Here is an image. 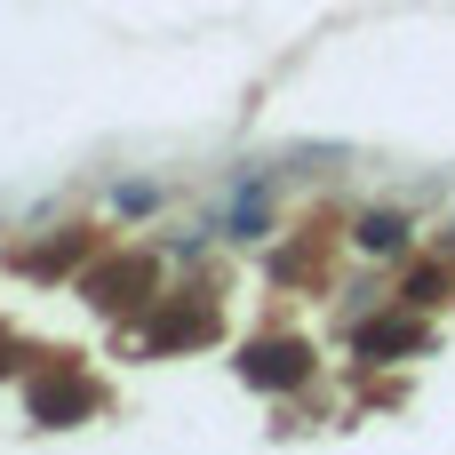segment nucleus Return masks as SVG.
<instances>
[{"label": "nucleus", "instance_id": "nucleus-2", "mask_svg": "<svg viewBox=\"0 0 455 455\" xmlns=\"http://www.w3.org/2000/svg\"><path fill=\"white\" fill-rule=\"evenodd\" d=\"M360 248H368V256H400V248H408V224H400V216H360Z\"/></svg>", "mask_w": 455, "mask_h": 455}, {"label": "nucleus", "instance_id": "nucleus-3", "mask_svg": "<svg viewBox=\"0 0 455 455\" xmlns=\"http://www.w3.org/2000/svg\"><path fill=\"white\" fill-rule=\"evenodd\" d=\"M432 296H448V272H416V288H408V304H432Z\"/></svg>", "mask_w": 455, "mask_h": 455}, {"label": "nucleus", "instance_id": "nucleus-1", "mask_svg": "<svg viewBox=\"0 0 455 455\" xmlns=\"http://www.w3.org/2000/svg\"><path fill=\"white\" fill-rule=\"evenodd\" d=\"M240 376H248V384H264V392H288V384H304V360H296L288 344H272V352H248V360H240Z\"/></svg>", "mask_w": 455, "mask_h": 455}]
</instances>
